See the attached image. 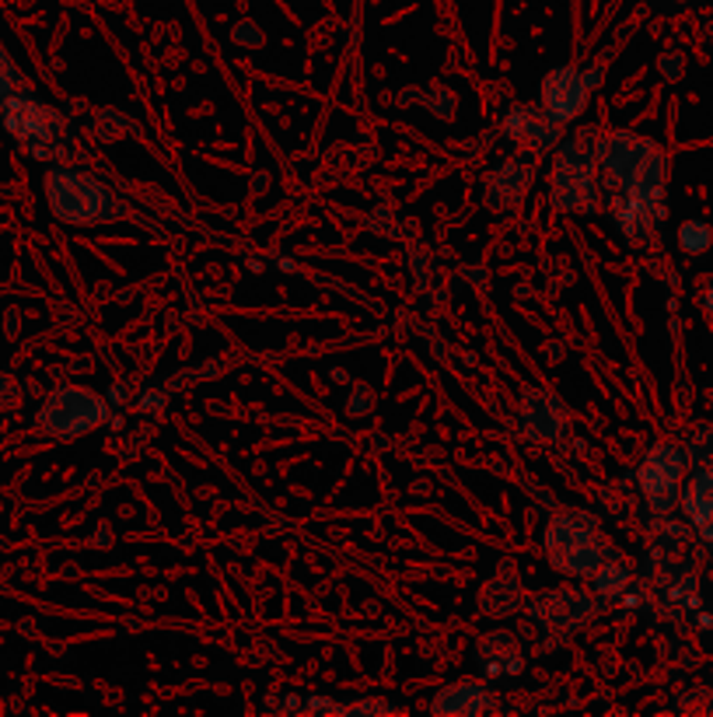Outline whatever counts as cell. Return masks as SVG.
Instances as JSON below:
<instances>
[{"label":"cell","mask_w":713,"mask_h":717,"mask_svg":"<svg viewBox=\"0 0 713 717\" xmlns=\"http://www.w3.org/2000/svg\"><path fill=\"white\" fill-rule=\"evenodd\" d=\"M598 161L605 169L608 207L616 214V224L634 245L650 242L655 224L668 214V154L655 140L619 130L598 140Z\"/></svg>","instance_id":"obj_1"},{"label":"cell","mask_w":713,"mask_h":717,"mask_svg":"<svg viewBox=\"0 0 713 717\" xmlns=\"http://www.w3.org/2000/svg\"><path fill=\"white\" fill-rule=\"evenodd\" d=\"M595 161L598 143L574 137L549 172V200L560 211H595Z\"/></svg>","instance_id":"obj_2"},{"label":"cell","mask_w":713,"mask_h":717,"mask_svg":"<svg viewBox=\"0 0 713 717\" xmlns=\"http://www.w3.org/2000/svg\"><path fill=\"white\" fill-rule=\"evenodd\" d=\"M549 560L570 574H591L605 564V543L595 532L591 515H560L549 522L545 532Z\"/></svg>","instance_id":"obj_3"},{"label":"cell","mask_w":713,"mask_h":717,"mask_svg":"<svg viewBox=\"0 0 713 717\" xmlns=\"http://www.w3.org/2000/svg\"><path fill=\"white\" fill-rule=\"evenodd\" d=\"M46 186H50V203H53L56 217L80 221V224L112 217V196H109V190L101 186V182H95L91 175L56 169V172L46 179Z\"/></svg>","instance_id":"obj_4"},{"label":"cell","mask_w":713,"mask_h":717,"mask_svg":"<svg viewBox=\"0 0 713 717\" xmlns=\"http://www.w3.org/2000/svg\"><path fill=\"white\" fill-rule=\"evenodd\" d=\"M685 452L671 441H658L650 452L644 456L640 469H637V483L644 490L647 504L655 511H671L679 504V483L685 473Z\"/></svg>","instance_id":"obj_5"},{"label":"cell","mask_w":713,"mask_h":717,"mask_svg":"<svg viewBox=\"0 0 713 717\" xmlns=\"http://www.w3.org/2000/svg\"><path fill=\"white\" fill-rule=\"evenodd\" d=\"M98 420H106V403L85 393V388H80V393L77 388H64V393H56L43 409V427L60 438L80 435V430L95 427Z\"/></svg>","instance_id":"obj_6"},{"label":"cell","mask_w":713,"mask_h":717,"mask_svg":"<svg viewBox=\"0 0 713 717\" xmlns=\"http://www.w3.org/2000/svg\"><path fill=\"white\" fill-rule=\"evenodd\" d=\"M591 77L587 71L577 67H560L542 81V113L553 122H570L577 119L587 106L591 95Z\"/></svg>","instance_id":"obj_7"},{"label":"cell","mask_w":713,"mask_h":717,"mask_svg":"<svg viewBox=\"0 0 713 717\" xmlns=\"http://www.w3.org/2000/svg\"><path fill=\"white\" fill-rule=\"evenodd\" d=\"M4 122L11 127L14 137H22L25 143H43V140H53L60 133V119L53 109L46 106H35L29 98H11L4 106Z\"/></svg>","instance_id":"obj_8"},{"label":"cell","mask_w":713,"mask_h":717,"mask_svg":"<svg viewBox=\"0 0 713 717\" xmlns=\"http://www.w3.org/2000/svg\"><path fill=\"white\" fill-rule=\"evenodd\" d=\"M557 127H560V122H553L542 109H515L511 116H507V122H504L507 137L525 143V148H536V151L553 148L557 137H560Z\"/></svg>","instance_id":"obj_9"},{"label":"cell","mask_w":713,"mask_h":717,"mask_svg":"<svg viewBox=\"0 0 713 717\" xmlns=\"http://www.w3.org/2000/svg\"><path fill=\"white\" fill-rule=\"evenodd\" d=\"M682 511L696 528H713V465H703L692 473V480L682 490Z\"/></svg>","instance_id":"obj_10"},{"label":"cell","mask_w":713,"mask_h":717,"mask_svg":"<svg viewBox=\"0 0 713 717\" xmlns=\"http://www.w3.org/2000/svg\"><path fill=\"white\" fill-rule=\"evenodd\" d=\"M528 182H532V172L525 169V161H507L497 175H490V203H515L528 193Z\"/></svg>","instance_id":"obj_11"},{"label":"cell","mask_w":713,"mask_h":717,"mask_svg":"<svg viewBox=\"0 0 713 717\" xmlns=\"http://www.w3.org/2000/svg\"><path fill=\"white\" fill-rule=\"evenodd\" d=\"M486 707V693L479 689V686H468V683H462V686H452L444 696H437L434 700V710L441 714V710H447V714H476V710H483Z\"/></svg>","instance_id":"obj_12"},{"label":"cell","mask_w":713,"mask_h":717,"mask_svg":"<svg viewBox=\"0 0 713 717\" xmlns=\"http://www.w3.org/2000/svg\"><path fill=\"white\" fill-rule=\"evenodd\" d=\"M679 245H682V253L700 256L713 245V228L700 217H689V221H682V228H679Z\"/></svg>","instance_id":"obj_13"},{"label":"cell","mask_w":713,"mask_h":717,"mask_svg":"<svg viewBox=\"0 0 713 717\" xmlns=\"http://www.w3.org/2000/svg\"><path fill=\"white\" fill-rule=\"evenodd\" d=\"M595 574H598L595 588H598L602 599H619L623 591L629 588V567H623V564H608V560H605Z\"/></svg>","instance_id":"obj_14"},{"label":"cell","mask_w":713,"mask_h":717,"mask_svg":"<svg viewBox=\"0 0 713 717\" xmlns=\"http://www.w3.org/2000/svg\"><path fill=\"white\" fill-rule=\"evenodd\" d=\"M703 448H706V452H713V427H703V430H700L696 441H692V448L685 452V459H689V462H696V456L703 452Z\"/></svg>","instance_id":"obj_15"},{"label":"cell","mask_w":713,"mask_h":717,"mask_svg":"<svg viewBox=\"0 0 713 717\" xmlns=\"http://www.w3.org/2000/svg\"><path fill=\"white\" fill-rule=\"evenodd\" d=\"M661 74H665L668 81H679V77H682V56H679V53H665V56H661Z\"/></svg>","instance_id":"obj_16"},{"label":"cell","mask_w":713,"mask_h":717,"mask_svg":"<svg viewBox=\"0 0 713 717\" xmlns=\"http://www.w3.org/2000/svg\"><path fill=\"white\" fill-rule=\"evenodd\" d=\"M700 309H703L706 315H713V277L703 283V291H700Z\"/></svg>","instance_id":"obj_17"},{"label":"cell","mask_w":713,"mask_h":717,"mask_svg":"<svg viewBox=\"0 0 713 717\" xmlns=\"http://www.w3.org/2000/svg\"><path fill=\"white\" fill-rule=\"evenodd\" d=\"M0 67H11V64H4V53H0ZM8 92H11V81L0 77V95H8Z\"/></svg>","instance_id":"obj_18"},{"label":"cell","mask_w":713,"mask_h":717,"mask_svg":"<svg viewBox=\"0 0 713 717\" xmlns=\"http://www.w3.org/2000/svg\"><path fill=\"white\" fill-rule=\"evenodd\" d=\"M710 403H713V393H710Z\"/></svg>","instance_id":"obj_19"}]
</instances>
